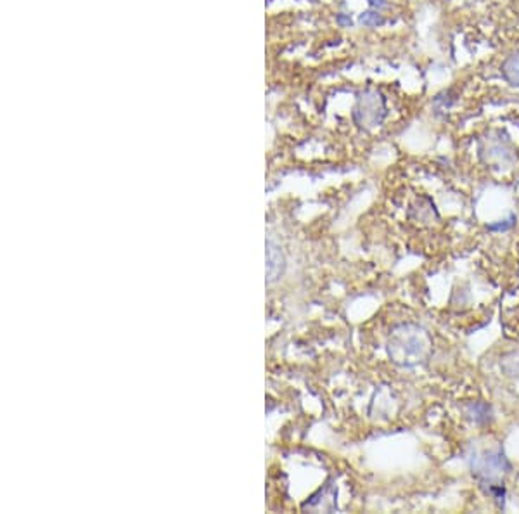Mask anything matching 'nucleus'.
I'll list each match as a JSON object with an SVG mask.
<instances>
[{"label":"nucleus","instance_id":"f257e3e1","mask_svg":"<svg viewBox=\"0 0 519 514\" xmlns=\"http://www.w3.org/2000/svg\"><path fill=\"white\" fill-rule=\"evenodd\" d=\"M433 347L434 343L429 331L415 322H405L393 328L386 341L390 361L405 369L426 363L433 355Z\"/></svg>","mask_w":519,"mask_h":514},{"label":"nucleus","instance_id":"f03ea898","mask_svg":"<svg viewBox=\"0 0 519 514\" xmlns=\"http://www.w3.org/2000/svg\"><path fill=\"white\" fill-rule=\"evenodd\" d=\"M478 158L493 172H507L516 165V148L513 139L502 128L487 130L478 139Z\"/></svg>","mask_w":519,"mask_h":514},{"label":"nucleus","instance_id":"7ed1b4c3","mask_svg":"<svg viewBox=\"0 0 519 514\" xmlns=\"http://www.w3.org/2000/svg\"><path fill=\"white\" fill-rule=\"evenodd\" d=\"M511 469H513V464L507 459L502 447L474 452L471 457V473L483 487L502 483Z\"/></svg>","mask_w":519,"mask_h":514},{"label":"nucleus","instance_id":"20e7f679","mask_svg":"<svg viewBox=\"0 0 519 514\" xmlns=\"http://www.w3.org/2000/svg\"><path fill=\"white\" fill-rule=\"evenodd\" d=\"M386 115H388V108H386V99L381 92L374 89L362 92L353 109V120L358 127L364 130H372L385 121Z\"/></svg>","mask_w":519,"mask_h":514},{"label":"nucleus","instance_id":"39448f33","mask_svg":"<svg viewBox=\"0 0 519 514\" xmlns=\"http://www.w3.org/2000/svg\"><path fill=\"white\" fill-rule=\"evenodd\" d=\"M303 511L310 513H334L338 511V488L332 480L324 483L305 504L301 506Z\"/></svg>","mask_w":519,"mask_h":514},{"label":"nucleus","instance_id":"423d86ee","mask_svg":"<svg viewBox=\"0 0 519 514\" xmlns=\"http://www.w3.org/2000/svg\"><path fill=\"white\" fill-rule=\"evenodd\" d=\"M408 218L419 225H433L434 222L440 220V213H438L433 200L426 194H421L419 197H415L414 203L408 208Z\"/></svg>","mask_w":519,"mask_h":514},{"label":"nucleus","instance_id":"0eeeda50","mask_svg":"<svg viewBox=\"0 0 519 514\" xmlns=\"http://www.w3.org/2000/svg\"><path fill=\"white\" fill-rule=\"evenodd\" d=\"M286 267V260H284L283 251L276 242H266V282L272 284L280 277Z\"/></svg>","mask_w":519,"mask_h":514},{"label":"nucleus","instance_id":"6e6552de","mask_svg":"<svg viewBox=\"0 0 519 514\" xmlns=\"http://www.w3.org/2000/svg\"><path fill=\"white\" fill-rule=\"evenodd\" d=\"M500 75L514 89H519V50L509 54L500 64Z\"/></svg>","mask_w":519,"mask_h":514},{"label":"nucleus","instance_id":"1a4fd4ad","mask_svg":"<svg viewBox=\"0 0 519 514\" xmlns=\"http://www.w3.org/2000/svg\"><path fill=\"white\" fill-rule=\"evenodd\" d=\"M464 410H466V416L476 424H487L492 421V407L487 402H471Z\"/></svg>","mask_w":519,"mask_h":514},{"label":"nucleus","instance_id":"9d476101","mask_svg":"<svg viewBox=\"0 0 519 514\" xmlns=\"http://www.w3.org/2000/svg\"><path fill=\"white\" fill-rule=\"evenodd\" d=\"M500 369L511 380L519 381V352H509L500 359Z\"/></svg>","mask_w":519,"mask_h":514},{"label":"nucleus","instance_id":"9b49d317","mask_svg":"<svg viewBox=\"0 0 519 514\" xmlns=\"http://www.w3.org/2000/svg\"><path fill=\"white\" fill-rule=\"evenodd\" d=\"M457 102V94L454 89H447L441 90L440 94L434 95L433 99V108L436 113L441 111H448V109L454 108V104Z\"/></svg>","mask_w":519,"mask_h":514},{"label":"nucleus","instance_id":"f8f14e48","mask_svg":"<svg viewBox=\"0 0 519 514\" xmlns=\"http://www.w3.org/2000/svg\"><path fill=\"white\" fill-rule=\"evenodd\" d=\"M516 225V215H511L507 220H500L497 223H490L487 227L488 230H493V232H500V230H509Z\"/></svg>","mask_w":519,"mask_h":514},{"label":"nucleus","instance_id":"ddd939ff","mask_svg":"<svg viewBox=\"0 0 519 514\" xmlns=\"http://www.w3.org/2000/svg\"><path fill=\"white\" fill-rule=\"evenodd\" d=\"M360 21L364 25H367V27H378V25L385 23V20H383V16L379 13H365V14H362Z\"/></svg>","mask_w":519,"mask_h":514},{"label":"nucleus","instance_id":"4468645a","mask_svg":"<svg viewBox=\"0 0 519 514\" xmlns=\"http://www.w3.org/2000/svg\"><path fill=\"white\" fill-rule=\"evenodd\" d=\"M371 2L372 7H385L386 6V0H369Z\"/></svg>","mask_w":519,"mask_h":514}]
</instances>
